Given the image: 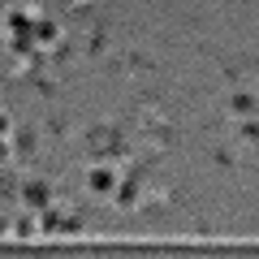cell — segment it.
<instances>
[{
	"label": "cell",
	"instance_id": "obj_1",
	"mask_svg": "<svg viewBox=\"0 0 259 259\" xmlns=\"http://www.w3.org/2000/svg\"><path fill=\"white\" fill-rule=\"evenodd\" d=\"M233 112H238V117H255L259 112V91H250V87H242V91H233Z\"/></svg>",
	"mask_w": 259,
	"mask_h": 259
},
{
	"label": "cell",
	"instance_id": "obj_2",
	"mask_svg": "<svg viewBox=\"0 0 259 259\" xmlns=\"http://www.w3.org/2000/svg\"><path fill=\"white\" fill-rule=\"evenodd\" d=\"M35 44L39 48H56L61 44V26H56V22H39L35 26Z\"/></svg>",
	"mask_w": 259,
	"mask_h": 259
},
{
	"label": "cell",
	"instance_id": "obj_3",
	"mask_svg": "<svg viewBox=\"0 0 259 259\" xmlns=\"http://www.w3.org/2000/svg\"><path fill=\"white\" fill-rule=\"evenodd\" d=\"M121 177V168L112 164V168H95V177H91V190H100V194H108L112 190V182Z\"/></svg>",
	"mask_w": 259,
	"mask_h": 259
},
{
	"label": "cell",
	"instance_id": "obj_4",
	"mask_svg": "<svg viewBox=\"0 0 259 259\" xmlns=\"http://www.w3.org/2000/svg\"><path fill=\"white\" fill-rule=\"evenodd\" d=\"M9 74H13V78H26V74H30V56H26V52L9 61Z\"/></svg>",
	"mask_w": 259,
	"mask_h": 259
},
{
	"label": "cell",
	"instance_id": "obj_5",
	"mask_svg": "<svg viewBox=\"0 0 259 259\" xmlns=\"http://www.w3.org/2000/svg\"><path fill=\"white\" fill-rule=\"evenodd\" d=\"M238 156H242V151L233 147V143H229V147H216V164H225V168H229V164H238Z\"/></svg>",
	"mask_w": 259,
	"mask_h": 259
},
{
	"label": "cell",
	"instance_id": "obj_6",
	"mask_svg": "<svg viewBox=\"0 0 259 259\" xmlns=\"http://www.w3.org/2000/svg\"><path fill=\"white\" fill-rule=\"evenodd\" d=\"M18 151H22V156H35V151H39V139L30 134V130H26V134L18 139Z\"/></svg>",
	"mask_w": 259,
	"mask_h": 259
},
{
	"label": "cell",
	"instance_id": "obj_7",
	"mask_svg": "<svg viewBox=\"0 0 259 259\" xmlns=\"http://www.w3.org/2000/svg\"><path fill=\"white\" fill-rule=\"evenodd\" d=\"M242 143H259V121H246L242 125Z\"/></svg>",
	"mask_w": 259,
	"mask_h": 259
},
{
	"label": "cell",
	"instance_id": "obj_8",
	"mask_svg": "<svg viewBox=\"0 0 259 259\" xmlns=\"http://www.w3.org/2000/svg\"><path fill=\"white\" fill-rule=\"evenodd\" d=\"M69 5H74V9H82V5H91V0H69Z\"/></svg>",
	"mask_w": 259,
	"mask_h": 259
}]
</instances>
